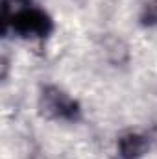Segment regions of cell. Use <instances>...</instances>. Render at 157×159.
Segmentation results:
<instances>
[{
  "mask_svg": "<svg viewBox=\"0 0 157 159\" xmlns=\"http://www.w3.org/2000/svg\"><path fill=\"white\" fill-rule=\"evenodd\" d=\"M4 34L13 32L17 37H35V39H46L54 32V20L52 17L35 6H22L15 11L2 15Z\"/></svg>",
  "mask_w": 157,
  "mask_h": 159,
  "instance_id": "cell-1",
  "label": "cell"
},
{
  "mask_svg": "<svg viewBox=\"0 0 157 159\" xmlns=\"http://www.w3.org/2000/svg\"><path fill=\"white\" fill-rule=\"evenodd\" d=\"M150 150V139L144 133L129 131L118 139V157L120 159H139Z\"/></svg>",
  "mask_w": 157,
  "mask_h": 159,
  "instance_id": "cell-3",
  "label": "cell"
},
{
  "mask_svg": "<svg viewBox=\"0 0 157 159\" xmlns=\"http://www.w3.org/2000/svg\"><path fill=\"white\" fill-rule=\"evenodd\" d=\"M142 22L144 24H157V0H152L142 13Z\"/></svg>",
  "mask_w": 157,
  "mask_h": 159,
  "instance_id": "cell-4",
  "label": "cell"
},
{
  "mask_svg": "<svg viewBox=\"0 0 157 159\" xmlns=\"http://www.w3.org/2000/svg\"><path fill=\"white\" fill-rule=\"evenodd\" d=\"M11 2H20V4H24V2H28V0H4L2 4H7V6H9Z\"/></svg>",
  "mask_w": 157,
  "mask_h": 159,
  "instance_id": "cell-5",
  "label": "cell"
},
{
  "mask_svg": "<svg viewBox=\"0 0 157 159\" xmlns=\"http://www.w3.org/2000/svg\"><path fill=\"white\" fill-rule=\"evenodd\" d=\"M39 111L50 120L74 122L79 119V104L63 89L56 85H46L39 94Z\"/></svg>",
  "mask_w": 157,
  "mask_h": 159,
  "instance_id": "cell-2",
  "label": "cell"
}]
</instances>
